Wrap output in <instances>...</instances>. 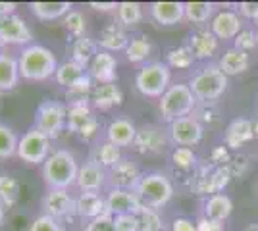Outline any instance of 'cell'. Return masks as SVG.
Wrapping results in <instances>:
<instances>
[{"label": "cell", "mask_w": 258, "mask_h": 231, "mask_svg": "<svg viewBox=\"0 0 258 231\" xmlns=\"http://www.w3.org/2000/svg\"><path fill=\"white\" fill-rule=\"evenodd\" d=\"M79 162L76 154L64 146H54L46 162L41 166V176L46 189H76Z\"/></svg>", "instance_id": "obj_1"}, {"label": "cell", "mask_w": 258, "mask_h": 231, "mask_svg": "<svg viewBox=\"0 0 258 231\" xmlns=\"http://www.w3.org/2000/svg\"><path fill=\"white\" fill-rule=\"evenodd\" d=\"M16 56L20 64V75L27 81H46L56 75V69L60 66L52 50L39 43L23 46Z\"/></svg>", "instance_id": "obj_2"}, {"label": "cell", "mask_w": 258, "mask_h": 231, "mask_svg": "<svg viewBox=\"0 0 258 231\" xmlns=\"http://www.w3.org/2000/svg\"><path fill=\"white\" fill-rule=\"evenodd\" d=\"M197 102L199 100L187 83H175V85H170V89L160 97L158 110H160L162 120L166 123H172L179 118L191 116Z\"/></svg>", "instance_id": "obj_3"}, {"label": "cell", "mask_w": 258, "mask_h": 231, "mask_svg": "<svg viewBox=\"0 0 258 231\" xmlns=\"http://www.w3.org/2000/svg\"><path fill=\"white\" fill-rule=\"evenodd\" d=\"M135 193L139 195L145 206L160 210L173 198V183L162 172H147L141 177Z\"/></svg>", "instance_id": "obj_4"}, {"label": "cell", "mask_w": 258, "mask_h": 231, "mask_svg": "<svg viewBox=\"0 0 258 231\" xmlns=\"http://www.w3.org/2000/svg\"><path fill=\"white\" fill-rule=\"evenodd\" d=\"M170 83H172V71L166 62H147L135 73V87L143 97L160 99L170 89Z\"/></svg>", "instance_id": "obj_5"}, {"label": "cell", "mask_w": 258, "mask_h": 231, "mask_svg": "<svg viewBox=\"0 0 258 231\" xmlns=\"http://www.w3.org/2000/svg\"><path fill=\"white\" fill-rule=\"evenodd\" d=\"M189 87L199 102H216L226 93L227 75L220 69V66L210 64L191 77Z\"/></svg>", "instance_id": "obj_6"}, {"label": "cell", "mask_w": 258, "mask_h": 231, "mask_svg": "<svg viewBox=\"0 0 258 231\" xmlns=\"http://www.w3.org/2000/svg\"><path fill=\"white\" fill-rule=\"evenodd\" d=\"M33 125L50 139H58L64 129H68V106L62 100L46 99L35 110Z\"/></svg>", "instance_id": "obj_7"}, {"label": "cell", "mask_w": 258, "mask_h": 231, "mask_svg": "<svg viewBox=\"0 0 258 231\" xmlns=\"http://www.w3.org/2000/svg\"><path fill=\"white\" fill-rule=\"evenodd\" d=\"M52 139L46 137L43 131H39L35 125H31L27 131H23V135H20L16 156L22 160L23 164L43 166L52 152Z\"/></svg>", "instance_id": "obj_8"}, {"label": "cell", "mask_w": 258, "mask_h": 231, "mask_svg": "<svg viewBox=\"0 0 258 231\" xmlns=\"http://www.w3.org/2000/svg\"><path fill=\"white\" fill-rule=\"evenodd\" d=\"M41 214L60 221L76 220V193L72 189H46L41 197Z\"/></svg>", "instance_id": "obj_9"}, {"label": "cell", "mask_w": 258, "mask_h": 231, "mask_svg": "<svg viewBox=\"0 0 258 231\" xmlns=\"http://www.w3.org/2000/svg\"><path fill=\"white\" fill-rule=\"evenodd\" d=\"M231 172L227 170V166H201L197 168L191 179V189L197 195H206V197H212L222 193L227 187V183L231 181Z\"/></svg>", "instance_id": "obj_10"}, {"label": "cell", "mask_w": 258, "mask_h": 231, "mask_svg": "<svg viewBox=\"0 0 258 231\" xmlns=\"http://www.w3.org/2000/svg\"><path fill=\"white\" fill-rule=\"evenodd\" d=\"M168 129H162L156 123H145L137 129V137L133 141V150L143 156H160L170 146Z\"/></svg>", "instance_id": "obj_11"}, {"label": "cell", "mask_w": 258, "mask_h": 231, "mask_svg": "<svg viewBox=\"0 0 258 231\" xmlns=\"http://www.w3.org/2000/svg\"><path fill=\"white\" fill-rule=\"evenodd\" d=\"M68 131L81 141H93L100 135V123L93 106H74L68 108Z\"/></svg>", "instance_id": "obj_12"}, {"label": "cell", "mask_w": 258, "mask_h": 231, "mask_svg": "<svg viewBox=\"0 0 258 231\" xmlns=\"http://www.w3.org/2000/svg\"><path fill=\"white\" fill-rule=\"evenodd\" d=\"M76 189L79 193H106L108 172L91 158H87L79 164Z\"/></svg>", "instance_id": "obj_13"}, {"label": "cell", "mask_w": 258, "mask_h": 231, "mask_svg": "<svg viewBox=\"0 0 258 231\" xmlns=\"http://www.w3.org/2000/svg\"><path fill=\"white\" fill-rule=\"evenodd\" d=\"M205 127L193 116H185L168 123V137L175 146H195L203 141Z\"/></svg>", "instance_id": "obj_14"}, {"label": "cell", "mask_w": 258, "mask_h": 231, "mask_svg": "<svg viewBox=\"0 0 258 231\" xmlns=\"http://www.w3.org/2000/svg\"><path fill=\"white\" fill-rule=\"evenodd\" d=\"M143 172H141L139 164L123 156L114 168L108 170V189H127V191H135L139 185Z\"/></svg>", "instance_id": "obj_15"}, {"label": "cell", "mask_w": 258, "mask_h": 231, "mask_svg": "<svg viewBox=\"0 0 258 231\" xmlns=\"http://www.w3.org/2000/svg\"><path fill=\"white\" fill-rule=\"evenodd\" d=\"M0 39L6 46H27L33 41V31L22 16L12 14L0 20Z\"/></svg>", "instance_id": "obj_16"}, {"label": "cell", "mask_w": 258, "mask_h": 231, "mask_svg": "<svg viewBox=\"0 0 258 231\" xmlns=\"http://www.w3.org/2000/svg\"><path fill=\"white\" fill-rule=\"evenodd\" d=\"M106 206L110 216H119V214L139 216V212L145 208L139 195L127 189H106Z\"/></svg>", "instance_id": "obj_17"}, {"label": "cell", "mask_w": 258, "mask_h": 231, "mask_svg": "<svg viewBox=\"0 0 258 231\" xmlns=\"http://www.w3.org/2000/svg\"><path fill=\"white\" fill-rule=\"evenodd\" d=\"M137 125L133 121L125 118V116H116L108 121V125L104 127V139L110 141L112 144H116L119 148L123 146H133V141L137 137Z\"/></svg>", "instance_id": "obj_18"}, {"label": "cell", "mask_w": 258, "mask_h": 231, "mask_svg": "<svg viewBox=\"0 0 258 231\" xmlns=\"http://www.w3.org/2000/svg\"><path fill=\"white\" fill-rule=\"evenodd\" d=\"M89 75L93 81H97L98 85H104V83H116L118 79V58L106 52V50H98L97 56L93 58V62L87 67Z\"/></svg>", "instance_id": "obj_19"}, {"label": "cell", "mask_w": 258, "mask_h": 231, "mask_svg": "<svg viewBox=\"0 0 258 231\" xmlns=\"http://www.w3.org/2000/svg\"><path fill=\"white\" fill-rule=\"evenodd\" d=\"M76 212L77 218L91 221L108 214L106 193H76Z\"/></svg>", "instance_id": "obj_20"}, {"label": "cell", "mask_w": 258, "mask_h": 231, "mask_svg": "<svg viewBox=\"0 0 258 231\" xmlns=\"http://www.w3.org/2000/svg\"><path fill=\"white\" fill-rule=\"evenodd\" d=\"M241 29H243V18L233 10L218 12L210 22V31L218 37V41L220 39H224V41L233 39L235 41V37L241 33Z\"/></svg>", "instance_id": "obj_21"}, {"label": "cell", "mask_w": 258, "mask_h": 231, "mask_svg": "<svg viewBox=\"0 0 258 231\" xmlns=\"http://www.w3.org/2000/svg\"><path fill=\"white\" fill-rule=\"evenodd\" d=\"M149 14L158 25H177L185 18V2H152Z\"/></svg>", "instance_id": "obj_22"}, {"label": "cell", "mask_w": 258, "mask_h": 231, "mask_svg": "<svg viewBox=\"0 0 258 231\" xmlns=\"http://www.w3.org/2000/svg\"><path fill=\"white\" fill-rule=\"evenodd\" d=\"M123 102V93L116 83H104V85H95L93 97H91V106L95 110L108 112L112 108H118Z\"/></svg>", "instance_id": "obj_23"}, {"label": "cell", "mask_w": 258, "mask_h": 231, "mask_svg": "<svg viewBox=\"0 0 258 231\" xmlns=\"http://www.w3.org/2000/svg\"><path fill=\"white\" fill-rule=\"evenodd\" d=\"M252 139H254V125L247 118L233 120L227 125L226 135H224V141H226V146L229 150H237V148L245 146Z\"/></svg>", "instance_id": "obj_24"}, {"label": "cell", "mask_w": 258, "mask_h": 231, "mask_svg": "<svg viewBox=\"0 0 258 231\" xmlns=\"http://www.w3.org/2000/svg\"><path fill=\"white\" fill-rule=\"evenodd\" d=\"M98 48L100 50H106V52H125L129 44V37L125 33V29L119 25V23H110L106 27H102L100 37L97 39Z\"/></svg>", "instance_id": "obj_25"}, {"label": "cell", "mask_w": 258, "mask_h": 231, "mask_svg": "<svg viewBox=\"0 0 258 231\" xmlns=\"http://www.w3.org/2000/svg\"><path fill=\"white\" fill-rule=\"evenodd\" d=\"M187 46L193 52L195 60H208L218 50V37L210 29H201L189 37Z\"/></svg>", "instance_id": "obj_26"}, {"label": "cell", "mask_w": 258, "mask_h": 231, "mask_svg": "<svg viewBox=\"0 0 258 231\" xmlns=\"http://www.w3.org/2000/svg\"><path fill=\"white\" fill-rule=\"evenodd\" d=\"M27 8L39 22H56L64 20L68 12L74 10L72 2H29Z\"/></svg>", "instance_id": "obj_27"}, {"label": "cell", "mask_w": 258, "mask_h": 231, "mask_svg": "<svg viewBox=\"0 0 258 231\" xmlns=\"http://www.w3.org/2000/svg\"><path fill=\"white\" fill-rule=\"evenodd\" d=\"M98 50H100V48H98V43L95 39H91L89 35H83V37H79V39L70 41V46H68L70 60L83 67H89V64L93 62V58L97 56Z\"/></svg>", "instance_id": "obj_28"}, {"label": "cell", "mask_w": 258, "mask_h": 231, "mask_svg": "<svg viewBox=\"0 0 258 231\" xmlns=\"http://www.w3.org/2000/svg\"><path fill=\"white\" fill-rule=\"evenodd\" d=\"M87 158H91L93 162H97L98 166H102L108 172L110 168H114V166L123 158V154H121V148H119V146L112 144L110 141H106L104 137H100V139H97V143L91 148V154H89Z\"/></svg>", "instance_id": "obj_29"}, {"label": "cell", "mask_w": 258, "mask_h": 231, "mask_svg": "<svg viewBox=\"0 0 258 231\" xmlns=\"http://www.w3.org/2000/svg\"><path fill=\"white\" fill-rule=\"evenodd\" d=\"M20 64L18 56L10 54L6 50H0V93L12 91L20 83Z\"/></svg>", "instance_id": "obj_30"}, {"label": "cell", "mask_w": 258, "mask_h": 231, "mask_svg": "<svg viewBox=\"0 0 258 231\" xmlns=\"http://www.w3.org/2000/svg\"><path fill=\"white\" fill-rule=\"evenodd\" d=\"M93 89H95V81L91 79V75L83 77L74 87L66 89V95H64L66 106L68 108H74V106H91Z\"/></svg>", "instance_id": "obj_31"}, {"label": "cell", "mask_w": 258, "mask_h": 231, "mask_svg": "<svg viewBox=\"0 0 258 231\" xmlns=\"http://www.w3.org/2000/svg\"><path fill=\"white\" fill-rule=\"evenodd\" d=\"M248 64H250V58H248V52H243L239 48H227L224 56L220 58V69L226 73L227 77L231 75H239L243 71L248 69Z\"/></svg>", "instance_id": "obj_32"}, {"label": "cell", "mask_w": 258, "mask_h": 231, "mask_svg": "<svg viewBox=\"0 0 258 231\" xmlns=\"http://www.w3.org/2000/svg\"><path fill=\"white\" fill-rule=\"evenodd\" d=\"M233 212V200L227 197L226 193H218L206 198L205 202V216L214 221H224L231 216Z\"/></svg>", "instance_id": "obj_33"}, {"label": "cell", "mask_w": 258, "mask_h": 231, "mask_svg": "<svg viewBox=\"0 0 258 231\" xmlns=\"http://www.w3.org/2000/svg\"><path fill=\"white\" fill-rule=\"evenodd\" d=\"M87 75H89L87 67L79 66V64L72 62V60L68 58V60H64V62L58 66L54 79H56L58 85H62L64 89H70V87H74L76 83H79V81Z\"/></svg>", "instance_id": "obj_34"}, {"label": "cell", "mask_w": 258, "mask_h": 231, "mask_svg": "<svg viewBox=\"0 0 258 231\" xmlns=\"http://www.w3.org/2000/svg\"><path fill=\"white\" fill-rule=\"evenodd\" d=\"M152 54V44L149 41L147 35H137V37H131L129 44L125 48V58L131 64H147V60Z\"/></svg>", "instance_id": "obj_35"}, {"label": "cell", "mask_w": 258, "mask_h": 231, "mask_svg": "<svg viewBox=\"0 0 258 231\" xmlns=\"http://www.w3.org/2000/svg\"><path fill=\"white\" fill-rule=\"evenodd\" d=\"M116 20L123 29L139 25L143 22V6L139 2H118Z\"/></svg>", "instance_id": "obj_36"}, {"label": "cell", "mask_w": 258, "mask_h": 231, "mask_svg": "<svg viewBox=\"0 0 258 231\" xmlns=\"http://www.w3.org/2000/svg\"><path fill=\"white\" fill-rule=\"evenodd\" d=\"M20 198V181L8 172H0V202L12 208Z\"/></svg>", "instance_id": "obj_37"}, {"label": "cell", "mask_w": 258, "mask_h": 231, "mask_svg": "<svg viewBox=\"0 0 258 231\" xmlns=\"http://www.w3.org/2000/svg\"><path fill=\"white\" fill-rule=\"evenodd\" d=\"M20 135L14 131V127L0 121V160H8L18 152Z\"/></svg>", "instance_id": "obj_38"}, {"label": "cell", "mask_w": 258, "mask_h": 231, "mask_svg": "<svg viewBox=\"0 0 258 231\" xmlns=\"http://www.w3.org/2000/svg\"><path fill=\"white\" fill-rule=\"evenodd\" d=\"M214 4L212 2H185V20L191 23H205L212 22Z\"/></svg>", "instance_id": "obj_39"}, {"label": "cell", "mask_w": 258, "mask_h": 231, "mask_svg": "<svg viewBox=\"0 0 258 231\" xmlns=\"http://www.w3.org/2000/svg\"><path fill=\"white\" fill-rule=\"evenodd\" d=\"M195 56L193 52L189 50L187 44L183 46H173L166 52V64L170 67H175V69H189L193 66Z\"/></svg>", "instance_id": "obj_40"}, {"label": "cell", "mask_w": 258, "mask_h": 231, "mask_svg": "<svg viewBox=\"0 0 258 231\" xmlns=\"http://www.w3.org/2000/svg\"><path fill=\"white\" fill-rule=\"evenodd\" d=\"M62 22H64V27H66V31H68V35L72 37L70 41H74V39H79V37L87 35L85 33L87 31V18L81 10L74 8L72 12H68V16H66Z\"/></svg>", "instance_id": "obj_41"}, {"label": "cell", "mask_w": 258, "mask_h": 231, "mask_svg": "<svg viewBox=\"0 0 258 231\" xmlns=\"http://www.w3.org/2000/svg\"><path fill=\"white\" fill-rule=\"evenodd\" d=\"M172 166L181 172H195L197 170V154L189 146H175L172 150Z\"/></svg>", "instance_id": "obj_42"}, {"label": "cell", "mask_w": 258, "mask_h": 231, "mask_svg": "<svg viewBox=\"0 0 258 231\" xmlns=\"http://www.w3.org/2000/svg\"><path fill=\"white\" fill-rule=\"evenodd\" d=\"M166 223L162 218L160 210L156 208H145L139 212V231H164Z\"/></svg>", "instance_id": "obj_43"}, {"label": "cell", "mask_w": 258, "mask_h": 231, "mask_svg": "<svg viewBox=\"0 0 258 231\" xmlns=\"http://www.w3.org/2000/svg\"><path fill=\"white\" fill-rule=\"evenodd\" d=\"M220 114L222 112H220L216 102H197V106H195L191 116L205 127V125H212V123L220 120Z\"/></svg>", "instance_id": "obj_44"}, {"label": "cell", "mask_w": 258, "mask_h": 231, "mask_svg": "<svg viewBox=\"0 0 258 231\" xmlns=\"http://www.w3.org/2000/svg\"><path fill=\"white\" fill-rule=\"evenodd\" d=\"M27 231H68V227H66L64 221L50 218L46 214H39V216L33 218Z\"/></svg>", "instance_id": "obj_45"}, {"label": "cell", "mask_w": 258, "mask_h": 231, "mask_svg": "<svg viewBox=\"0 0 258 231\" xmlns=\"http://www.w3.org/2000/svg\"><path fill=\"white\" fill-rule=\"evenodd\" d=\"M116 231H139V216L137 214H119L114 216Z\"/></svg>", "instance_id": "obj_46"}, {"label": "cell", "mask_w": 258, "mask_h": 231, "mask_svg": "<svg viewBox=\"0 0 258 231\" xmlns=\"http://www.w3.org/2000/svg\"><path fill=\"white\" fill-rule=\"evenodd\" d=\"M256 46V31L252 29H241V33L235 37V48L243 50V52H248Z\"/></svg>", "instance_id": "obj_47"}, {"label": "cell", "mask_w": 258, "mask_h": 231, "mask_svg": "<svg viewBox=\"0 0 258 231\" xmlns=\"http://www.w3.org/2000/svg\"><path fill=\"white\" fill-rule=\"evenodd\" d=\"M83 231H116L114 216L104 214V216H100V218H95V220L87 221Z\"/></svg>", "instance_id": "obj_48"}, {"label": "cell", "mask_w": 258, "mask_h": 231, "mask_svg": "<svg viewBox=\"0 0 258 231\" xmlns=\"http://www.w3.org/2000/svg\"><path fill=\"white\" fill-rule=\"evenodd\" d=\"M229 160H231V154H229V148H227L226 144L216 146L214 150H212V154H210V166H216V168L227 166Z\"/></svg>", "instance_id": "obj_49"}, {"label": "cell", "mask_w": 258, "mask_h": 231, "mask_svg": "<svg viewBox=\"0 0 258 231\" xmlns=\"http://www.w3.org/2000/svg\"><path fill=\"white\" fill-rule=\"evenodd\" d=\"M248 166L247 158L245 156H231V160L227 162V170L231 172L233 177H241L245 174V168Z\"/></svg>", "instance_id": "obj_50"}, {"label": "cell", "mask_w": 258, "mask_h": 231, "mask_svg": "<svg viewBox=\"0 0 258 231\" xmlns=\"http://www.w3.org/2000/svg\"><path fill=\"white\" fill-rule=\"evenodd\" d=\"M197 231H226L224 229V223L222 221H214L210 220V218H199L197 220Z\"/></svg>", "instance_id": "obj_51"}, {"label": "cell", "mask_w": 258, "mask_h": 231, "mask_svg": "<svg viewBox=\"0 0 258 231\" xmlns=\"http://www.w3.org/2000/svg\"><path fill=\"white\" fill-rule=\"evenodd\" d=\"M239 16L254 22L258 16V2H241L239 4Z\"/></svg>", "instance_id": "obj_52"}, {"label": "cell", "mask_w": 258, "mask_h": 231, "mask_svg": "<svg viewBox=\"0 0 258 231\" xmlns=\"http://www.w3.org/2000/svg\"><path fill=\"white\" fill-rule=\"evenodd\" d=\"M172 231H197V221L189 218H175L172 221Z\"/></svg>", "instance_id": "obj_53"}, {"label": "cell", "mask_w": 258, "mask_h": 231, "mask_svg": "<svg viewBox=\"0 0 258 231\" xmlns=\"http://www.w3.org/2000/svg\"><path fill=\"white\" fill-rule=\"evenodd\" d=\"M89 8L97 12H116L118 10V2H89Z\"/></svg>", "instance_id": "obj_54"}, {"label": "cell", "mask_w": 258, "mask_h": 231, "mask_svg": "<svg viewBox=\"0 0 258 231\" xmlns=\"http://www.w3.org/2000/svg\"><path fill=\"white\" fill-rule=\"evenodd\" d=\"M16 8H18L16 2H0V20L2 18H8L12 14H16Z\"/></svg>", "instance_id": "obj_55"}, {"label": "cell", "mask_w": 258, "mask_h": 231, "mask_svg": "<svg viewBox=\"0 0 258 231\" xmlns=\"http://www.w3.org/2000/svg\"><path fill=\"white\" fill-rule=\"evenodd\" d=\"M4 220H6V206H4L2 202H0V227H2Z\"/></svg>", "instance_id": "obj_56"}, {"label": "cell", "mask_w": 258, "mask_h": 231, "mask_svg": "<svg viewBox=\"0 0 258 231\" xmlns=\"http://www.w3.org/2000/svg\"><path fill=\"white\" fill-rule=\"evenodd\" d=\"M252 125H254V137H258V112H256V116H254V121H252Z\"/></svg>", "instance_id": "obj_57"}, {"label": "cell", "mask_w": 258, "mask_h": 231, "mask_svg": "<svg viewBox=\"0 0 258 231\" xmlns=\"http://www.w3.org/2000/svg\"><path fill=\"white\" fill-rule=\"evenodd\" d=\"M256 46H258V29H256Z\"/></svg>", "instance_id": "obj_58"}, {"label": "cell", "mask_w": 258, "mask_h": 231, "mask_svg": "<svg viewBox=\"0 0 258 231\" xmlns=\"http://www.w3.org/2000/svg\"><path fill=\"white\" fill-rule=\"evenodd\" d=\"M254 23H258V16H256V20H254Z\"/></svg>", "instance_id": "obj_59"}, {"label": "cell", "mask_w": 258, "mask_h": 231, "mask_svg": "<svg viewBox=\"0 0 258 231\" xmlns=\"http://www.w3.org/2000/svg\"><path fill=\"white\" fill-rule=\"evenodd\" d=\"M0 97H2V93H0Z\"/></svg>", "instance_id": "obj_60"}, {"label": "cell", "mask_w": 258, "mask_h": 231, "mask_svg": "<svg viewBox=\"0 0 258 231\" xmlns=\"http://www.w3.org/2000/svg\"><path fill=\"white\" fill-rule=\"evenodd\" d=\"M256 231H258V227H256Z\"/></svg>", "instance_id": "obj_61"}]
</instances>
